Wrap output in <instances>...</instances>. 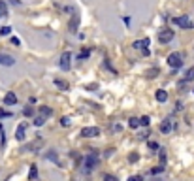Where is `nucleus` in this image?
I'll return each mask as SVG.
<instances>
[{
  "label": "nucleus",
  "mask_w": 194,
  "mask_h": 181,
  "mask_svg": "<svg viewBox=\"0 0 194 181\" xmlns=\"http://www.w3.org/2000/svg\"><path fill=\"white\" fill-rule=\"evenodd\" d=\"M100 164V153L91 149V153H87V157L83 159V166H85V174H91L96 166Z\"/></svg>",
  "instance_id": "obj_1"
},
{
  "label": "nucleus",
  "mask_w": 194,
  "mask_h": 181,
  "mask_svg": "<svg viewBox=\"0 0 194 181\" xmlns=\"http://www.w3.org/2000/svg\"><path fill=\"white\" fill-rule=\"evenodd\" d=\"M174 25L181 26V28H192L194 23L189 19V15H179V17H174Z\"/></svg>",
  "instance_id": "obj_2"
},
{
  "label": "nucleus",
  "mask_w": 194,
  "mask_h": 181,
  "mask_svg": "<svg viewBox=\"0 0 194 181\" xmlns=\"http://www.w3.org/2000/svg\"><path fill=\"white\" fill-rule=\"evenodd\" d=\"M174 36H175V32H174V30L164 28V30H160V32H158V42H160V43H170V42L174 40Z\"/></svg>",
  "instance_id": "obj_3"
},
{
  "label": "nucleus",
  "mask_w": 194,
  "mask_h": 181,
  "mask_svg": "<svg viewBox=\"0 0 194 181\" xmlns=\"http://www.w3.org/2000/svg\"><path fill=\"white\" fill-rule=\"evenodd\" d=\"M168 64H170L172 68H181V66H183V55H181V53H172V55L168 57Z\"/></svg>",
  "instance_id": "obj_4"
},
{
  "label": "nucleus",
  "mask_w": 194,
  "mask_h": 181,
  "mask_svg": "<svg viewBox=\"0 0 194 181\" xmlns=\"http://www.w3.org/2000/svg\"><path fill=\"white\" fill-rule=\"evenodd\" d=\"M70 64H72V53H70V51H64V53L60 55V70L68 72V70H70Z\"/></svg>",
  "instance_id": "obj_5"
},
{
  "label": "nucleus",
  "mask_w": 194,
  "mask_h": 181,
  "mask_svg": "<svg viewBox=\"0 0 194 181\" xmlns=\"http://www.w3.org/2000/svg\"><path fill=\"white\" fill-rule=\"evenodd\" d=\"M81 136L83 138H96V136H100V128L98 127H85L81 130Z\"/></svg>",
  "instance_id": "obj_6"
},
{
  "label": "nucleus",
  "mask_w": 194,
  "mask_h": 181,
  "mask_svg": "<svg viewBox=\"0 0 194 181\" xmlns=\"http://www.w3.org/2000/svg\"><path fill=\"white\" fill-rule=\"evenodd\" d=\"M79 21H81V17H79L77 13H74V15H72V19H70V23H68L70 32H77V28H79Z\"/></svg>",
  "instance_id": "obj_7"
},
{
  "label": "nucleus",
  "mask_w": 194,
  "mask_h": 181,
  "mask_svg": "<svg viewBox=\"0 0 194 181\" xmlns=\"http://www.w3.org/2000/svg\"><path fill=\"white\" fill-rule=\"evenodd\" d=\"M174 128H175V125H174L170 119H166V121H162V123H160V132H162V134H170Z\"/></svg>",
  "instance_id": "obj_8"
},
{
  "label": "nucleus",
  "mask_w": 194,
  "mask_h": 181,
  "mask_svg": "<svg viewBox=\"0 0 194 181\" xmlns=\"http://www.w3.org/2000/svg\"><path fill=\"white\" fill-rule=\"evenodd\" d=\"M26 138V125H19L17 130H15V140L17 142H23Z\"/></svg>",
  "instance_id": "obj_9"
},
{
  "label": "nucleus",
  "mask_w": 194,
  "mask_h": 181,
  "mask_svg": "<svg viewBox=\"0 0 194 181\" xmlns=\"http://www.w3.org/2000/svg\"><path fill=\"white\" fill-rule=\"evenodd\" d=\"M0 64H2V66H13V64H15V59L9 57V55L0 53Z\"/></svg>",
  "instance_id": "obj_10"
},
{
  "label": "nucleus",
  "mask_w": 194,
  "mask_h": 181,
  "mask_svg": "<svg viewBox=\"0 0 194 181\" xmlns=\"http://www.w3.org/2000/svg\"><path fill=\"white\" fill-rule=\"evenodd\" d=\"M4 104H6V106H15V104H17V96H15V93H8V94L4 96Z\"/></svg>",
  "instance_id": "obj_11"
},
{
  "label": "nucleus",
  "mask_w": 194,
  "mask_h": 181,
  "mask_svg": "<svg viewBox=\"0 0 194 181\" xmlns=\"http://www.w3.org/2000/svg\"><path fill=\"white\" fill-rule=\"evenodd\" d=\"M42 144H43L42 140H36V142L28 144V145H26V147H25L23 151H30V153H36V149H40V147H42Z\"/></svg>",
  "instance_id": "obj_12"
},
{
  "label": "nucleus",
  "mask_w": 194,
  "mask_h": 181,
  "mask_svg": "<svg viewBox=\"0 0 194 181\" xmlns=\"http://www.w3.org/2000/svg\"><path fill=\"white\" fill-rule=\"evenodd\" d=\"M45 159H47V161H51V162H55L57 166H60V162H58V155H57V151H53V149H49V151L45 153Z\"/></svg>",
  "instance_id": "obj_13"
},
{
  "label": "nucleus",
  "mask_w": 194,
  "mask_h": 181,
  "mask_svg": "<svg viewBox=\"0 0 194 181\" xmlns=\"http://www.w3.org/2000/svg\"><path fill=\"white\" fill-rule=\"evenodd\" d=\"M53 83H55V87H57L58 91H68V89H70L68 81H64V79H55Z\"/></svg>",
  "instance_id": "obj_14"
},
{
  "label": "nucleus",
  "mask_w": 194,
  "mask_h": 181,
  "mask_svg": "<svg viewBox=\"0 0 194 181\" xmlns=\"http://www.w3.org/2000/svg\"><path fill=\"white\" fill-rule=\"evenodd\" d=\"M155 98H157L158 102H166V100H168V93H166L164 89H158L157 94H155Z\"/></svg>",
  "instance_id": "obj_15"
},
{
  "label": "nucleus",
  "mask_w": 194,
  "mask_h": 181,
  "mask_svg": "<svg viewBox=\"0 0 194 181\" xmlns=\"http://www.w3.org/2000/svg\"><path fill=\"white\" fill-rule=\"evenodd\" d=\"M38 111H40V115H43V117L53 115V110H51L49 106H40V108H38Z\"/></svg>",
  "instance_id": "obj_16"
},
{
  "label": "nucleus",
  "mask_w": 194,
  "mask_h": 181,
  "mask_svg": "<svg viewBox=\"0 0 194 181\" xmlns=\"http://www.w3.org/2000/svg\"><path fill=\"white\" fill-rule=\"evenodd\" d=\"M158 74H160V70H158V68H151V70H147V72H145V76H147L149 79H155V77H158Z\"/></svg>",
  "instance_id": "obj_17"
},
{
  "label": "nucleus",
  "mask_w": 194,
  "mask_h": 181,
  "mask_svg": "<svg viewBox=\"0 0 194 181\" xmlns=\"http://www.w3.org/2000/svg\"><path fill=\"white\" fill-rule=\"evenodd\" d=\"M36 178H38V168H36V164H32V166H30V172H28V179L36 181Z\"/></svg>",
  "instance_id": "obj_18"
},
{
  "label": "nucleus",
  "mask_w": 194,
  "mask_h": 181,
  "mask_svg": "<svg viewBox=\"0 0 194 181\" xmlns=\"http://www.w3.org/2000/svg\"><path fill=\"white\" fill-rule=\"evenodd\" d=\"M45 119H47V117H43V115H38V117L34 119V127H43V125H45Z\"/></svg>",
  "instance_id": "obj_19"
},
{
  "label": "nucleus",
  "mask_w": 194,
  "mask_h": 181,
  "mask_svg": "<svg viewBox=\"0 0 194 181\" xmlns=\"http://www.w3.org/2000/svg\"><path fill=\"white\" fill-rule=\"evenodd\" d=\"M128 127H130L132 130H134V128H138V127H140V119H136V117H130V119H128Z\"/></svg>",
  "instance_id": "obj_20"
},
{
  "label": "nucleus",
  "mask_w": 194,
  "mask_h": 181,
  "mask_svg": "<svg viewBox=\"0 0 194 181\" xmlns=\"http://www.w3.org/2000/svg\"><path fill=\"white\" fill-rule=\"evenodd\" d=\"M164 168H166V166H164V164H160V166H157V168H153V170H149V174H151V176H157V174H162V172H164Z\"/></svg>",
  "instance_id": "obj_21"
},
{
  "label": "nucleus",
  "mask_w": 194,
  "mask_h": 181,
  "mask_svg": "<svg viewBox=\"0 0 194 181\" xmlns=\"http://www.w3.org/2000/svg\"><path fill=\"white\" fill-rule=\"evenodd\" d=\"M0 17H8V6L2 0H0Z\"/></svg>",
  "instance_id": "obj_22"
},
{
  "label": "nucleus",
  "mask_w": 194,
  "mask_h": 181,
  "mask_svg": "<svg viewBox=\"0 0 194 181\" xmlns=\"http://www.w3.org/2000/svg\"><path fill=\"white\" fill-rule=\"evenodd\" d=\"M89 57H91V51H89V49H83V51L77 55V59H79V60H85V59H89Z\"/></svg>",
  "instance_id": "obj_23"
},
{
  "label": "nucleus",
  "mask_w": 194,
  "mask_h": 181,
  "mask_svg": "<svg viewBox=\"0 0 194 181\" xmlns=\"http://www.w3.org/2000/svg\"><path fill=\"white\" fill-rule=\"evenodd\" d=\"M104 68H108V70H109V72H111V74H113V76H117V70H115V68H113V66H111V62H109V60H108V59H106V60H104Z\"/></svg>",
  "instance_id": "obj_24"
},
{
  "label": "nucleus",
  "mask_w": 194,
  "mask_h": 181,
  "mask_svg": "<svg viewBox=\"0 0 194 181\" xmlns=\"http://www.w3.org/2000/svg\"><path fill=\"white\" fill-rule=\"evenodd\" d=\"M11 26H0V36H9L11 34Z\"/></svg>",
  "instance_id": "obj_25"
},
{
  "label": "nucleus",
  "mask_w": 194,
  "mask_h": 181,
  "mask_svg": "<svg viewBox=\"0 0 194 181\" xmlns=\"http://www.w3.org/2000/svg\"><path fill=\"white\" fill-rule=\"evenodd\" d=\"M151 125V119L147 117V115H143L141 119H140V127H149Z\"/></svg>",
  "instance_id": "obj_26"
},
{
  "label": "nucleus",
  "mask_w": 194,
  "mask_h": 181,
  "mask_svg": "<svg viewBox=\"0 0 194 181\" xmlns=\"http://www.w3.org/2000/svg\"><path fill=\"white\" fill-rule=\"evenodd\" d=\"M132 47H134V49H138V51H141V49H145V47H143V42H141V40H136V42L132 43Z\"/></svg>",
  "instance_id": "obj_27"
},
{
  "label": "nucleus",
  "mask_w": 194,
  "mask_h": 181,
  "mask_svg": "<svg viewBox=\"0 0 194 181\" xmlns=\"http://www.w3.org/2000/svg\"><path fill=\"white\" fill-rule=\"evenodd\" d=\"M23 115H25V117H32V115H34V110H32L30 106H26V108L23 110Z\"/></svg>",
  "instance_id": "obj_28"
},
{
  "label": "nucleus",
  "mask_w": 194,
  "mask_h": 181,
  "mask_svg": "<svg viewBox=\"0 0 194 181\" xmlns=\"http://www.w3.org/2000/svg\"><path fill=\"white\" fill-rule=\"evenodd\" d=\"M70 125H72V119H70V117H66V115H64V117H62V119H60V127H70Z\"/></svg>",
  "instance_id": "obj_29"
},
{
  "label": "nucleus",
  "mask_w": 194,
  "mask_h": 181,
  "mask_svg": "<svg viewBox=\"0 0 194 181\" xmlns=\"http://www.w3.org/2000/svg\"><path fill=\"white\" fill-rule=\"evenodd\" d=\"M128 161H130V162H138V161H140V155H138V153H130V155H128Z\"/></svg>",
  "instance_id": "obj_30"
},
{
  "label": "nucleus",
  "mask_w": 194,
  "mask_h": 181,
  "mask_svg": "<svg viewBox=\"0 0 194 181\" xmlns=\"http://www.w3.org/2000/svg\"><path fill=\"white\" fill-rule=\"evenodd\" d=\"M8 117H11V111H6L0 108V119H8Z\"/></svg>",
  "instance_id": "obj_31"
},
{
  "label": "nucleus",
  "mask_w": 194,
  "mask_h": 181,
  "mask_svg": "<svg viewBox=\"0 0 194 181\" xmlns=\"http://www.w3.org/2000/svg\"><path fill=\"white\" fill-rule=\"evenodd\" d=\"M104 181H119L115 176H111V174H104V178H102Z\"/></svg>",
  "instance_id": "obj_32"
},
{
  "label": "nucleus",
  "mask_w": 194,
  "mask_h": 181,
  "mask_svg": "<svg viewBox=\"0 0 194 181\" xmlns=\"http://www.w3.org/2000/svg\"><path fill=\"white\" fill-rule=\"evenodd\" d=\"M98 89V85L96 83H91V85H85V91H96Z\"/></svg>",
  "instance_id": "obj_33"
},
{
  "label": "nucleus",
  "mask_w": 194,
  "mask_h": 181,
  "mask_svg": "<svg viewBox=\"0 0 194 181\" xmlns=\"http://www.w3.org/2000/svg\"><path fill=\"white\" fill-rule=\"evenodd\" d=\"M147 145H149V147H151V149H155V151H158V149H160V147H158V144H157V142H149V144H147Z\"/></svg>",
  "instance_id": "obj_34"
},
{
  "label": "nucleus",
  "mask_w": 194,
  "mask_h": 181,
  "mask_svg": "<svg viewBox=\"0 0 194 181\" xmlns=\"http://www.w3.org/2000/svg\"><path fill=\"white\" fill-rule=\"evenodd\" d=\"M11 43H13V45H15V47H19V45H21V40H19V38H15V36H13V38H11Z\"/></svg>",
  "instance_id": "obj_35"
},
{
  "label": "nucleus",
  "mask_w": 194,
  "mask_h": 181,
  "mask_svg": "<svg viewBox=\"0 0 194 181\" xmlns=\"http://www.w3.org/2000/svg\"><path fill=\"white\" fill-rule=\"evenodd\" d=\"M128 181H143V178H141V176H130Z\"/></svg>",
  "instance_id": "obj_36"
},
{
  "label": "nucleus",
  "mask_w": 194,
  "mask_h": 181,
  "mask_svg": "<svg viewBox=\"0 0 194 181\" xmlns=\"http://www.w3.org/2000/svg\"><path fill=\"white\" fill-rule=\"evenodd\" d=\"M111 128H113L115 132H119V130H121V125H119V123H117V125H111Z\"/></svg>",
  "instance_id": "obj_37"
},
{
  "label": "nucleus",
  "mask_w": 194,
  "mask_h": 181,
  "mask_svg": "<svg viewBox=\"0 0 194 181\" xmlns=\"http://www.w3.org/2000/svg\"><path fill=\"white\" fill-rule=\"evenodd\" d=\"M141 42H143V47H149V43H151V42H149V38H145V40H141Z\"/></svg>",
  "instance_id": "obj_38"
},
{
  "label": "nucleus",
  "mask_w": 194,
  "mask_h": 181,
  "mask_svg": "<svg viewBox=\"0 0 194 181\" xmlns=\"http://www.w3.org/2000/svg\"><path fill=\"white\" fill-rule=\"evenodd\" d=\"M175 110H177V111H181V110H183V104H181V102H177V104H175Z\"/></svg>",
  "instance_id": "obj_39"
},
{
  "label": "nucleus",
  "mask_w": 194,
  "mask_h": 181,
  "mask_svg": "<svg viewBox=\"0 0 194 181\" xmlns=\"http://www.w3.org/2000/svg\"><path fill=\"white\" fill-rule=\"evenodd\" d=\"M123 21H125V25H126V26H130V17H125Z\"/></svg>",
  "instance_id": "obj_40"
},
{
  "label": "nucleus",
  "mask_w": 194,
  "mask_h": 181,
  "mask_svg": "<svg viewBox=\"0 0 194 181\" xmlns=\"http://www.w3.org/2000/svg\"><path fill=\"white\" fill-rule=\"evenodd\" d=\"M192 91H194V89H192Z\"/></svg>",
  "instance_id": "obj_41"
}]
</instances>
